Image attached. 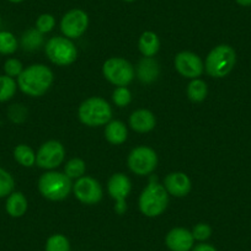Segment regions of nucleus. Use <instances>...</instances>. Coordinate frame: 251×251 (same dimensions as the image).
<instances>
[{
	"mask_svg": "<svg viewBox=\"0 0 251 251\" xmlns=\"http://www.w3.org/2000/svg\"><path fill=\"white\" fill-rule=\"evenodd\" d=\"M18 88L25 95L40 98L45 95L53 84V72L45 64H32L24 69L18 76Z\"/></svg>",
	"mask_w": 251,
	"mask_h": 251,
	"instance_id": "1",
	"label": "nucleus"
},
{
	"mask_svg": "<svg viewBox=\"0 0 251 251\" xmlns=\"http://www.w3.org/2000/svg\"><path fill=\"white\" fill-rule=\"evenodd\" d=\"M169 194L164 185L156 181V177L151 176L148 185L144 187L139 196V211L148 218H155L161 216L168 208Z\"/></svg>",
	"mask_w": 251,
	"mask_h": 251,
	"instance_id": "2",
	"label": "nucleus"
},
{
	"mask_svg": "<svg viewBox=\"0 0 251 251\" xmlns=\"http://www.w3.org/2000/svg\"><path fill=\"white\" fill-rule=\"evenodd\" d=\"M38 191L50 201H63L73 191V182L64 173L47 171L38 180Z\"/></svg>",
	"mask_w": 251,
	"mask_h": 251,
	"instance_id": "3",
	"label": "nucleus"
},
{
	"mask_svg": "<svg viewBox=\"0 0 251 251\" xmlns=\"http://www.w3.org/2000/svg\"><path fill=\"white\" fill-rule=\"evenodd\" d=\"M236 63V53L229 45H219L207 54L204 69L212 78L221 79L230 74Z\"/></svg>",
	"mask_w": 251,
	"mask_h": 251,
	"instance_id": "4",
	"label": "nucleus"
},
{
	"mask_svg": "<svg viewBox=\"0 0 251 251\" xmlns=\"http://www.w3.org/2000/svg\"><path fill=\"white\" fill-rule=\"evenodd\" d=\"M78 117L79 121L88 127H100L111 121L112 108L105 99L93 96L80 103Z\"/></svg>",
	"mask_w": 251,
	"mask_h": 251,
	"instance_id": "5",
	"label": "nucleus"
},
{
	"mask_svg": "<svg viewBox=\"0 0 251 251\" xmlns=\"http://www.w3.org/2000/svg\"><path fill=\"white\" fill-rule=\"evenodd\" d=\"M48 59L59 67H67L73 64L78 58V50L69 38L55 36L48 40L45 47Z\"/></svg>",
	"mask_w": 251,
	"mask_h": 251,
	"instance_id": "6",
	"label": "nucleus"
},
{
	"mask_svg": "<svg viewBox=\"0 0 251 251\" xmlns=\"http://www.w3.org/2000/svg\"><path fill=\"white\" fill-rule=\"evenodd\" d=\"M102 74L107 81L116 86H127L136 75L134 67L125 58H108L102 66Z\"/></svg>",
	"mask_w": 251,
	"mask_h": 251,
	"instance_id": "7",
	"label": "nucleus"
},
{
	"mask_svg": "<svg viewBox=\"0 0 251 251\" xmlns=\"http://www.w3.org/2000/svg\"><path fill=\"white\" fill-rule=\"evenodd\" d=\"M129 170L138 176H146L153 173L158 166V155L149 147L141 146L134 148L127 159Z\"/></svg>",
	"mask_w": 251,
	"mask_h": 251,
	"instance_id": "8",
	"label": "nucleus"
},
{
	"mask_svg": "<svg viewBox=\"0 0 251 251\" xmlns=\"http://www.w3.org/2000/svg\"><path fill=\"white\" fill-rule=\"evenodd\" d=\"M107 191L111 199L115 201V209L118 216H122L127 211L126 200L132 191V182L127 175L122 173L113 174L107 182Z\"/></svg>",
	"mask_w": 251,
	"mask_h": 251,
	"instance_id": "9",
	"label": "nucleus"
},
{
	"mask_svg": "<svg viewBox=\"0 0 251 251\" xmlns=\"http://www.w3.org/2000/svg\"><path fill=\"white\" fill-rule=\"evenodd\" d=\"M89 27V16L81 9H72L60 20V31L69 40L79 38Z\"/></svg>",
	"mask_w": 251,
	"mask_h": 251,
	"instance_id": "10",
	"label": "nucleus"
},
{
	"mask_svg": "<svg viewBox=\"0 0 251 251\" xmlns=\"http://www.w3.org/2000/svg\"><path fill=\"white\" fill-rule=\"evenodd\" d=\"M66 158V149L58 141H48L43 143L36 154V164L45 170L58 168Z\"/></svg>",
	"mask_w": 251,
	"mask_h": 251,
	"instance_id": "11",
	"label": "nucleus"
},
{
	"mask_svg": "<svg viewBox=\"0 0 251 251\" xmlns=\"http://www.w3.org/2000/svg\"><path fill=\"white\" fill-rule=\"evenodd\" d=\"M73 192L75 199L84 204L99 203L102 200V187L96 178L91 176H83L73 183Z\"/></svg>",
	"mask_w": 251,
	"mask_h": 251,
	"instance_id": "12",
	"label": "nucleus"
},
{
	"mask_svg": "<svg viewBox=\"0 0 251 251\" xmlns=\"http://www.w3.org/2000/svg\"><path fill=\"white\" fill-rule=\"evenodd\" d=\"M175 69L180 75L187 79H197L202 75L204 71V63L199 54L190 50H183L176 54Z\"/></svg>",
	"mask_w": 251,
	"mask_h": 251,
	"instance_id": "13",
	"label": "nucleus"
},
{
	"mask_svg": "<svg viewBox=\"0 0 251 251\" xmlns=\"http://www.w3.org/2000/svg\"><path fill=\"white\" fill-rule=\"evenodd\" d=\"M165 244L170 251H191L195 239L188 229L177 226L166 234Z\"/></svg>",
	"mask_w": 251,
	"mask_h": 251,
	"instance_id": "14",
	"label": "nucleus"
},
{
	"mask_svg": "<svg viewBox=\"0 0 251 251\" xmlns=\"http://www.w3.org/2000/svg\"><path fill=\"white\" fill-rule=\"evenodd\" d=\"M164 187L174 197H185L191 191V180L185 173H170L164 178Z\"/></svg>",
	"mask_w": 251,
	"mask_h": 251,
	"instance_id": "15",
	"label": "nucleus"
},
{
	"mask_svg": "<svg viewBox=\"0 0 251 251\" xmlns=\"http://www.w3.org/2000/svg\"><path fill=\"white\" fill-rule=\"evenodd\" d=\"M129 126L133 131L138 133H148L153 131L156 126V118L151 111L141 108L134 111L129 117Z\"/></svg>",
	"mask_w": 251,
	"mask_h": 251,
	"instance_id": "16",
	"label": "nucleus"
},
{
	"mask_svg": "<svg viewBox=\"0 0 251 251\" xmlns=\"http://www.w3.org/2000/svg\"><path fill=\"white\" fill-rule=\"evenodd\" d=\"M137 78L143 84H151L160 74L159 63L153 57H143L137 66Z\"/></svg>",
	"mask_w": 251,
	"mask_h": 251,
	"instance_id": "17",
	"label": "nucleus"
},
{
	"mask_svg": "<svg viewBox=\"0 0 251 251\" xmlns=\"http://www.w3.org/2000/svg\"><path fill=\"white\" fill-rule=\"evenodd\" d=\"M28 203L27 199L23 192L14 191L13 194L6 197L5 202V211L13 218H20L27 212Z\"/></svg>",
	"mask_w": 251,
	"mask_h": 251,
	"instance_id": "18",
	"label": "nucleus"
},
{
	"mask_svg": "<svg viewBox=\"0 0 251 251\" xmlns=\"http://www.w3.org/2000/svg\"><path fill=\"white\" fill-rule=\"evenodd\" d=\"M127 137H128L127 127L121 121H110L106 125L105 138L108 143L113 146H120L127 141Z\"/></svg>",
	"mask_w": 251,
	"mask_h": 251,
	"instance_id": "19",
	"label": "nucleus"
},
{
	"mask_svg": "<svg viewBox=\"0 0 251 251\" xmlns=\"http://www.w3.org/2000/svg\"><path fill=\"white\" fill-rule=\"evenodd\" d=\"M139 52L144 57H154L160 50V40L153 31H146L141 35L138 41Z\"/></svg>",
	"mask_w": 251,
	"mask_h": 251,
	"instance_id": "20",
	"label": "nucleus"
},
{
	"mask_svg": "<svg viewBox=\"0 0 251 251\" xmlns=\"http://www.w3.org/2000/svg\"><path fill=\"white\" fill-rule=\"evenodd\" d=\"M43 42H45L43 33H41L36 27L25 31L21 36V47L27 52L37 50L38 48L42 47Z\"/></svg>",
	"mask_w": 251,
	"mask_h": 251,
	"instance_id": "21",
	"label": "nucleus"
},
{
	"mask_svg": "<svg viewBox=\"0 0 251 251\" xmlns=\"http://www.w3.org/2000/svg\"><path fill=\"white\" fill-rule=\"evenodd\" d=\"M14 159L24 168H31L36 164V153L27 144H19L14 148Z\"/></svg>",
	"mask_w": 251,
	"mask_h": 251,
	"instance_id": "22",
	"label": "nucleus"
},
{
	"mask_svg": "<svg viewBox=\"0 0 251 251\" xmlns=\"http://www.w3.org/2000/svg\"><path fill=\"white\" fill-rule=\"evenodd\" d=\"M208 88L202 79H192L187 86V96L192 102H202L207 98Z\"/></svg>",
	"mask_w": 251,
	"mask_h": 251,
	"instance_id": "23",
	"label": "nucleus"
},
{
	"mask_svg": "<svg viewBox=\"0 0 251 251\" xmlns=\"http://www.w3.org/2000/svg\"><path fill=\"white\" fill-rule=\"evenodd\" d=\"M18 83L8 75H0V102H6L15 96Z\"/></svg>",
	"mask_w": 251,
	"mask_h": 251,
	"instance_id": "24",
	"label": "nucleus"
},
{
	"mask_svg": "<svg viewBox=\"0 0 251 251\" xmlns=\"http://www.w3.org/2000/svg\"><path fill=\"white\" fill-rule=\"evenodd\" d=\"M19 42L9 31H0V54L10 55L18 50Z\"/></svg>",
	"mask_w": 251,
	"mask_h": 251,
	"instance_id": "25",
	"label": "nucleus"
},
{
	"mask_svg": "<svg viewBox=\"0 0 251 251\" xmlns=\"http://www.w3.org/2000/svg\"><path fill=\"white\" fill-rule=\"evenodd\" d=\"M86 171V164L83 159L80 158H73L69 161H67L66 166H64V174L68 176L71 180L83 177L84 174Z\"/></svg>",
	"mask_w": 251,
	"mask_h": 251,
	"instance_id": "26",
	"label": "nucleus"
},
{
	"mask_svg": "<svg viewBox=\"0 0 251 251\" xmlns=\"http://www.w3.org/2000/svg\"><path fill=\"white\" fill-rule=\"evenodd\" d=\"M46 251H71V243L63 234H53L47 239Z\"/></svg>",
	"mask_w": 251,
	"mask_h": 251,
	"instance_id": "27",
	"label": "nucleus"
},
{
	"mask_svg": "<svg viewBox=\"0 0 251 251\" xmlns=\"http://www.w3.org/2000/svg\"><path fill=\"white\" fill-rule=\"evenodd\" d=\"M15 188V180L13 175L5 169L0 168V199H5L13 194Z\"/></svg>",
	"mask_w": 251,
	"mask_h": 251,
	"instance_id": "28",
	"label": "nucleus"
},
{
	"mask_svg": "<svg viewBox=\"0 0 251 251\" xmlns=\"http://www.w3.org/2000/svg\"><path fill=\"white\" fill-rule=\"evenodd\" d=\"M112 101L118 107H126L132 101V94L127 86H117L112 93Z\"/></svg>",
	"mask_w": 251,
	"mask_h": 251,
	"instance_id": "29",
	"label": "nucleus"
},
{
	"mask_svg": "<svg viewBox=\"0 0 251 251\" xmlns=\"http://www.w3.org/2000/svg\"><path fill=\"white\" fill-rule=\"evenodd\" d=\"M27 108L21 103H15L8 108V117L13 123L20 125L27 118Z\"/></svg>",
	"mask_w": 251,
	"mask_h": 251,
	"instance_id": "30",
	"label": "nucleus"
},
{
	"mask_svg": "<svg viewBox=\"0 0 251 251\" xmlns=\"http://www.w3.org/2000/svg\"><path fill=\"white\" fill-rule=\"evenodd\" d=\"M24 71L23 63L16 58H9L4 63V73L10 78H18Z\"/></svg>",
	"mask_w": 251,
	"mask_h": 251,
	"instance_id": "31",
	"label": "nucleus"
},
{
	"mask_svg": "<svg viewBox=\"0 0 251 251\" xmlns=\"http://www.w3.org/2000/svg\"><path fill=\"white\" fill-rule=\"evenodd\" d=\"M55 26V19L54 16L50 14H42L36 20V28L40 31L41 33H48L54 28Z\"/></svg>",
	"mask_w": 251,
	"mask_h": 251,
	"instance_id": "32",
	"label": "nucleus"
},
{
	"mask_svg": "<svg viewBox=\"0 0 251 251\" xmlns=\"http://www.w3.org/2000/svg\"><path fill=\"white\" fill-rule=\"evenodd\" d=\"M192 236H194L195 240L201 241L204 243L206 240H208L212 235V228L206 223H199L194 226L192 229Z\"/></svg>",
	"mask_w": 251,
	"mask_h": 251,
	"instance_id": "33",
	"label": "nucleus"
},
{
	"mask_svg": "<svg viewBox=\"0 0 251 251\" xmlns=\"http://www.w3.org/2000/svg\"><path fill=\"white\" fill-rule=\"evenodd\" d=\"M191 251H217V249L214 248V246L209 245V244L201 243V244H199V245L194 246Z\"/></svg>",
	"mask_w": 251,
	"mask_h": 251,
	"instance_id": "34",
	"label": "nucleus"
},
{
	"mask_svg": "<svg viewBox=\"0 0 251 251\" xmlns=\"http://www.w3.org/2000/svg\"><path fill=\"white\" fill-rule=\"evenodd\" d=\"M236 4L240 6H244V8H246V6H251V0H235Z\"/></svg>",
	"mask_w": 251,
	"mask_h": 251,
	"instance_id": "35",
	"label": "nucleus"
},
{
	"mask_svg": "<svg viewBox=\"0 0 251 251\" xmlns=\"http://www.w3.org/2000/svg\"><path fill=\"white\" fill-rule=\"evenodd\" d=\"M8 1H10V3H14V4H19V3H23L24 0H8Z\"/></svg>",
	"mask_w": 251,
	"mask_h": 251,
	"instance_id": "36",
	"label": "nucleus"
},
{
	"mask_svg": "<svg viewBox=\"0 0 251 251\" xmlns=\"http://www.w3.org/2000/svg\"><path fill=\"white\" fill-rule=\"evenodd\" d=\"M123 1H126V3H133L136 0H123Z\"/></svg>",
	"mask_w": 251,
	"mask_h": 251,
	"instance_id": "37",
	"label": "nucleus"
},
{
	"mask_svg": "<svg viewBox=\"0 0 251 251\" xmlns=\"http://www.w3.org/2000/svg\"><path fill=\"white\" fill-rule=\"evenodd\" d=\"M0 25H1V16H0Z\"/></svg>",
	"mask_w": 251,
	"mask_h": 251,
	"instance_id": "38",
	"label": "nucleus"
}]
</instances>
